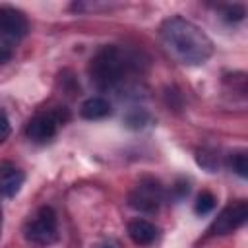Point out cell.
Instances as JSON below:
<instances>
[{"instance_id": "cell-1", "label": "cell", "mask_w": 248, "mask_h": 248, "mask_svg": "<svg viewBox=\"0 0 248 248\" xmlns=\"http://www.w3.org/2000/svg\"><path fill=\"white\" fill-rule=\"evenodd\" d=\"M159 33L163 48L169 52V56L184 66L205 64L213 54V41L207 37V33L180 16L165 19Z\"/></svg>"}, {"instance_id": "cell-2", "label": "cell", "mask_w": 248, "mask_h": 248, "mask_svg": "<svg viewBox=\"0 0 248 248\" xmlns=\"http://www.w3.org/2000/svg\"><path fill=\"white\" fill-rule=\"evenodd\" d=\"M136 60L116 45L101 46L89 60V79L101 91L118 89L132 74Z\"/></svg>"}, {"instance_id": "cell-3", "label": "cell", "mask_w": 248, "mask_h": 248, "mask_svg": "<svg viewBox=\"0 0 248 248\" xmlns=\"http://www.w3.org/2000/svg\"><path fill=\"white\" fill-rule=\"evenodd\" d=\"M25 238L37 246H48L58 238V221L50 205L39 207L23 227Z\"/></svg>"}, {"instance_id": "cell-4", "label": "cell", "mask_w": 248, "mask_h": 248, "mask_svg": "<svg viewBox=\"0 0 248 248\" xmlns=\"http://www.w3.org/2000/svg\"><path fill=\"white\" fill-rule=\"evenodd\" d=\"M165 200V190L159 180L155 178H141L132 192L128 194V203L136 211L141 213H153L159 209V205Z\"/></svg>"}, {"instance_id": "cell-5", "label": "cell", "mask_w": 248, "mask_h": 248, "mask_svg": "<svg viewBox=\"0 0 248 248\" xmlns=\"http://www.w3.org/2000/svg\"><path fill=\"white\" fill-rule=\"evenodd\" d=\"M248 219V203L246 200H234L231 202L229 205H225L221 209V213L213 219V223L209 225L207 232L209 234H217V236H223V234H231L232 231L240 229Z\"/></svg>"}, {"instance_id": "cell-6", "label": "cell", "mask_w": 248, "mask_h": 248, "mask_svg": "<svg viewBox=\"0 0 248 248\" xmlns=\"http://www.w3.org/2000/svg\"><path fill=\"white\" fill-rule=\"evenodd\" d=\"M29 31L25 14L14 6H0V41L6 45L19 43Z\"/></svg>"}, {"instance_id": "cell-7", "label": "cell", "mask_w": 248, "mask_h": 248, "mask_svg": "<svg viewBox=\"0 0 248 248\" xmlns=\"http://www.w3.org/2000/svg\"><path fill=\"white\" fill-rule=\"evenodd\" d=\"M64 122L62 112L60 110H45V112H37L25 126V136L35 141V143H45L48 140H52L60 128V124Z\"/></svg>"}, {"instance_id": "cell-8", "label": "cell", "mask_w": 248, "mask_h": 248, "mask_svg": "<svg viewBox=\"0 0 248 248\" xmlns=\"http://www.w3.org/2000/svg\"><path fill=\"white\" fill-rule=\"evenodd\" d=\"M25 182V174L21 169H17L12 163H2L0 165V196L2 198H12L16 196Z\"/></svg>"}, {"instance_id": "cell-9", "label": "cell", "mask_w": 248, "mask_h": 248, "mask_svg": "<svg viewBox=\"0 0 248 248\" xmlns=\"http://www.w3.org/2000/svg\"><path fill=\"white\" fill-rule=\"evenodd\" d=\"M128 236L138 246H151L159 236V229L151 221L138 217L128 223Z\"/></svg>"}, {"instance_id": "cell-10", "label": "cell", "mask_w": 248, "mask_h": 248, "mask_svg": "<svg viewBox=\"0 0 248 248\" xmlns=\"http://www.w3.org/2000/svg\"><path fill=\"white\" fill-rule=\"evenodd\" d=\"M79 112L85 120H101L110 114V103L105 97H89L83 101Z\"/></svg>"}, {"instance_id": "cell-11", "label": "cell", "mask_w": 248, "mask_h": 248, "mask_svg": "<svg viewBox=\"0 0 248 248\" xmlns=\"http://www.w3.org/2000/svg\"><path fill=\"white\" fill-rule=\"evenodd\" d=\"M227 165H229V169H231L232 172H236L238 176H242V178L248 176V157H246V151L240 149V151L231 153L229 159H227Z\"/></svg>"}, {"instance_id": "cell-12", "label": "cell", "mask_w": 248, "mask_h": 248, "mask_svg": "<svg viewBox=\"0 0 248 248\" xmlns=\"http://www.w3.org/2000/svg\"><path fill=\"white\" fill-rule=\"evenodd\" d=\"M213 207H215V196L211 192H202L198 196V200H196V205H194V209H196L198 215H205Z\"/></svg>"}, {"instance_id": "cell-13", "label": "cell", "mask_w": 248, "mask_h": 248, "mask_svg": "<svg viewBox=\"0 0 248 248\" xmlns=\"http://www.w3.org/2000/svg\"><path fill=\"white\" fill-rule=\"evenodd\" d=\"M244 6H240V4H232V6H225L223 8V17L227 19V21H240V19H244Z\"/></svg>"}, {"instance_id": "cell-14", "label": "cell", "mask_w": 248, "mask_h": 248, "mask_svg": "<svg viewBox=\"0 0 248 248\" xmlns=\"http://www.w3.org/2000/svg\"><path fill=\"white\" fill-rule=\"evenodd\" d=\"M145 120H147V114H145L143 110H134V112H130V114L126 116V122H128V126H132V128L143 126Z\"/></svg>"}, {"instance_id": "cell-15", "label": "cell", "mask_w": 248, "mask_h": 248, "mask_svg": "<svg viewBox=\"0 0 248 248\" xmlns=\"http://www.w3.org/2000/svg\"><path fill=\"white\" fill-rule=\"evenodd\" d=\"M10 132H12V128H10V120H8L6 112L0 110V143H4V141L8 140Z\"/></svg>"}, {"instance_id": "cell-16", "label": "cell", "mask_w": 248, "mask_h": 248, "mask_svg": "<svg viewBox=\"0 0 248 248\" xmlns=\"http://www.w3.org/2000/svg\"><path fill=\"white\" fill-rule=\"evenodd\" d=\"M12 58V50L8 46H0V64L2 62H8Z\"/></svg>"}, {"instance_id": "cell-17", "label": "cell", "mask_w": 248, "mask_h": 248, "mask_svg": "<svg viewBox=\"0 0 248 248\" xmlns=\"http://www.w3.org/2000/svg\"><path fill=\"white\" fill-rule=\"evenodd\" d=\"M95 248H118V244H116L114 240H105V242H101V244H97Z\"/></svg>"}, {"instance_id": "cell-18", "label": "cell", "mask_w": 248, "mask_h": 248, "mask_svg": "<svg viewBox=\"0 0 248 248\" xmlns=\"http://www.w3.org/2000/svg\"><path fill=\"white\" fill-rule=\"evenodd\" d=\"M0 229H2V209H0Z\"/></svg>"}]
</instances>
